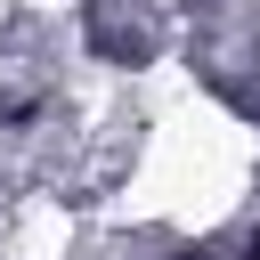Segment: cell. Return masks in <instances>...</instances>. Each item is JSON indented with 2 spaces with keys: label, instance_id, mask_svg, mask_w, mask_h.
Here are the masks:
<instances>
[{
  "label": "cell",
  "instance_id": "cell-1",
  "mask_svg": "<svg viewBox=\"0 0 260 260\" xmlns=\"http://www.w3.org/2000/svg\"><path fill=\"white\" fill-rule=\"evenodd\" d=\"M252 260H260V236H252Z\"/></svg>",
  "mask_w": 260,
  "mask_h": 260
}]
</instances>
